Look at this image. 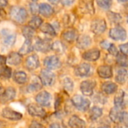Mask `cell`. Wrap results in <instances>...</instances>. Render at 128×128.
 I'll list each match as a JSON object with an SVG mask.
<instances>
[{"label": "cell", "mask_w": 128, "mask_h": 128, "mask_svg": "<svg viewBox=\"0 0 128 128\" xmlns=\"http://www.w3.org/2000/svg\"><path fill=\"white\" fill-rule=\"evenodd\" d=\"M107 17H108V19L109 20V21L111 23H112V24H119L121 21L120 15L117 14V13H114V12H108Z\"/></svg>", "instance_id": "cell-39"}, {"label": "cell", "mask_w": 128, "mask_h": 128, "mask_svg": "<svg viewBox=\"0 0 128 128\" xmlns=\"http://www.w3.org/2000/svg\"><path fill=\"white\" fill-rule=\"evenodd\" d=\"M128 78V73L127 71L124 69H120L118 71L115 80L119 84H124Z\"/></svg>", "instance_id": "cell-29"}, {"label": "cell", "mask_w": 128, "mask_h": 128, "mask_svg": "<svg viewBox=\"0 0 128 128\" xmlns=\"http://www.w3.org/2000/svg\"><path fill=\"white\" fill-rule=\"evenodd\" d=\"M42 24H43V20L40 17L33 16L29 22V26H30L33 30H36V29L40 28Z\"/></svg>", "instance_id": "cell-31"}, {"label": "cell", "mask_w": 128, "mask_h": 128, "mask_svg": "<svg viewBox=\"0 0 128 128\" xmlns=\"http://www.w3.org/2000/svg\"><path fill=\"white\" fill-rule=\"evenodd\" d=\"M127 22H128V18H127Z\"/></svg>", "instance_id": "cell-59"}, {"label": "cell", "mask_w": 128, "mask_h": 128, "mask_svg": "<svg viewBox=\"0 0 128 128\" xmlns=\"http://www.w3.org/2000/svg\"><path fill=\"white\" fill-rule=\"evenodd\" d=\"M26 67L27 70L30 71L35 70L38 69L40 66V62H39V58L38 55L36 54H32L29 56L26 59Z\"/></svg>", "instance_id": "cell-14"}, {"label": "cell", "mask_w": 128, "mask_h": 128, "mask_svg": "<svg viewBox=\"0 0 128 128\" xmlns=\"http://www.w3.org/2000/svg\"><path fill=\"white\" fill-rule=\"evenodd\" d=\"M101 89L103 93H105L106 94H112L117 90L118 86L116 85V84H114L112 82H106L102 84Z\"/></svg>", "instance_id": "cell-24"}, {"label": "cell", "mask_w": 128, "mask_h": 128, "mask_svg": "<svg viewBox=\"0 0 128 128\" xmlns=\"http://www.w3.org/2000/svg\"><path fill=\"white\" fill-rule=\"evenodd\" d=\"M69 125L71 128H85L86 124L84 120L77 115H72L69 119Z\"/></svg>", "instance_id": "cell-18"}, {"label": "cell", "mask_w": 128, "mask_h": 128, "mask_svg": "<svg viewBox=\"0 0 128 128\" xmlns=\"http://www.w3.org/2000/svg\"><path fill=\"white\" fill-rule=\"evenodd\" d=\"M120 50L123 54H125L127 56L128 55V42L120 45Z\"/></svg>", "instance_id": "cell-45"}, {"label": "cell", "mask_w": 128, "mask_h": 128, "mask_svg": "<svg viewBox=\"0 0 128 128\" xmlns=\"http://www.w3.org/2000/svg\"><path fill=\"white\" fill-rule=\"evenodd\" d=\"M48 1L49 2H50L51 4H56L60 1V0H48Z\"/></svg>", "instance_id": "cell-54"}, {"label": "cell", "mask_w": 128, "mask_h": 128, "mask_svg": "<svg viewBox=\"0 0 128 128\" xmlns=\"http://www.w3.org/2000/svg\"><path fill=\"white\" fill-rule=\"evenodd\" d=\"M115 128H128V126H126L124 125H118V126H116Z\"/></svg>", "instance_id": "cell-55"}, {"label": "cell", "mask_w": 128, "mask_h": 128, "mask_svg": "<svg viewBox=\"0 0 128 128\" xmlns=\"http://www.w3.org/2000/svg\"><path fill=\"white\" fill-rule=\"evenodd\" d=\"M112 0H96L98 6L104 10L108 9L112 6Z\"/></svg>", "instance_id": "cell-40"}, {"label": "cell", "mask_w": 128, "mask_h": 128, "mask_svg": "<svg viewBox=\"0 0 128 128\" xmlns=\"http://www.w3.org/2000/svg\"><path fill=\"white\" fill-rule=\"evenodd\" d=\"M96 87V82L94 80H86L81 83L80 89L82 93L87 96H91Z\"/></svg>", "instance_id": "cell-10"}, {"label": "cell", "mask_w": 128, "mask_h": 128, "mask_svg": "<svg viewBox=\"0 0 128 128\" xmlns=\"http://www.w3.org/2000/svg\"><path fill=\"white\" fill-rule=\"evenodd\" d=\"M78 10L81 13L84 14H94V7L93 0H82L78 5Z\"/></svg>", "instance_id": "cell-8"}, {"label": "cell", "mask_w": 128, "mask_h": 128, "mask_svg": "<svg viewBox=\"0 0 128 128\" xmlns=\"http://www.w3.org/2000/svg\"><path fill=\"white\" fill-rule=\"evenodd\" d=\"M49 128H61V126L58 123H53L50 125Z\"/></svg>", "instance_id": "cell-52"}, {"label": "cell", "mask_w": 128, "mask_h": 128, "mask_svg": "<svg viewBox=\"0 0 128 128\" xmlns=\"http://www.w3.org/2000/svg\"><path fill=\"white\" fill-rule=\"evenodd\" d=\"M14 81L20 84H24L27 82V75L23 71H16L13 75Z\"/></svg>", "instance_id": "cell-25"}, {"label": "cell", "mask_w": 128, "mask_h": 128, "mask_svg": "<svg viewBox=\"0 0 128 128\" xmlns=\"http://www.w3.org/2000/svg\"><path fill=\"white\" fill-rule=\"evenodd\" d=\"M40 81L44 86H51L55 82V75L49 70H42L40 72Z\"/></svg>", "instance_id": "cell-3"}, {"label": "cell", "mask_w": 128, "mask_h": 128, "mask_svg": "<svg viewBox=\"0 0 128 128\" xmlns=\"http://www.w3.org/2000/svg\"><path fill=\"white\" fill-rule=\"evenodd\" d=\"M124 96H125V94H124V92L122 90H120L117 93V94H116L115 96H114V102L115 107L120 108V107L122 106L123 102H124Z\"/></svg>", "instance_id": "cell-37"}, {"label": "cell", "mask_w": 128, "mask_h": 128, "mask_svg": "<svg viewBox=\"0 0 128 128\" xmlns=\"http://www.w3.org/2000/svg\"><path fill=\"white\" fill-rule=\"evenodd\" d=\"M8 0H0V8L6 7L8 5Z\"/></svg>", "instance_id": "cell-51"}, {"label": "cell", "mask_w": 128, "mask_h": 128, "mask_svg": "<svg viewBox=\"0 0 128 128\" xmlns=\"http://www.w3.org/2000/svg\"><path fill=\"white\" fill-rule=\"evenodd\" d=\"M52 43L50 39L48 38H38L35 43L34 48L42 53H46L50 50L51 48Z\"/></svg>", "instance_id": "cell-6"}, {"label": "cell", "mask_w": 128, "mask_h": 128, "mask_svg": "<svg viewBox=\"0 0 128 128\" xmlns=\"http://www.w3.org/2000/svg\"><path fill=\"white\" fill-rule=\"evenodd\" d=\"M22 33L27 40H31L35 35V30L29 26H25L22 29Z\"/></svg>", "instance_id": "cell-36"}, {"label": "cell", "mask_w": 128, "mask_h": 128, "mask_svg": "<svg viewBox=\"0 0 128 128\" xmlns=\"http://www.w3.org/2000/svg\"><path fill=\"white\" fill-rule=\"evenodd\" d=\"M74 23V18L71 14H66L63 18V24L66 26H70Z\"/></svg>", "instance_id": "cell-41"}, {"label": "cell", "mask_w": 128, "mask_h": 128, "mask_svg": "<svg viewBox=\"0 0 128 128\" xmlns=\"http://www.w3.org/2000/svg\"><path fill=\"white\" fill-rule=\"evenodd\" d=\"M62 87L66 91L70 93L74 89V82H72V80L69 78V77H66L64 78L62 80Z\"/></svg>", "instance_id": "cell-33"}, {"label": "cell", "mask_w": 128, "mask_h": 128, "mask_svg": "<svg viewBox=\"0 0 128 128\" xmlns=\"http://www.w3.org/2000/svg\"><path fill=\"white\" fill-rule=\"evenodd\" d=\"M28 113L33 117L44 118L46 115V112L41 106L35 103H31L27 106Z\"/></svg>", "instance_id": "cell-11"}, {"label": "cell", "mask_w": 128, "mask_h": 128, "mask_svg": "<svg viewBox=\"0 0 128 128\" xmlns=\"http://www.w3.org/2000/svg\"><path fill=\"white\" fill-rule=\"evenodd\" d=\"M4 91H5V89L3 88V86L1 84V83H0V96L4 93Z\"/></svg>", "instance_id": "cell-53"}, {"label": "cell", "mask_w": 128, "mask_h": 128, "mask_svg": "<svg viewBox=\"0 0 128 128\" xmlns=\"http://www.w3.org/2000/svg\"><path fill=\"white\" fill-rule=\"evenodd\" d=\"M100 45H101V47H102V48H104V49H108V47L110 46V44H109V42H107V41H102V42L100 43Z\"/></svg>", "instance_id": "cell-49"}, {"label": "cell", "mask_w": 128, "mask_h": 128, "mask_svg": "<svg viewBox=\"0 0 128 128\" xmlns=\"http://www.w3.org/2000/svg\"><path fill=\"white\" fill-rule=\"evenodd\" d=\"M32 50V45L31 40L26 39L19 50V54L22 56V55H25V54L30 53Z\"/></svg>", "instance_id": "cell-28"}, {"label": "cell", "mask_w": 128, "mask_h": 128, "mask_svg": "<svg viewBox=\"0 0 128 128\" xmlns=\"http://www.w3.org/2000/svg\"><path fill=\"white\" fill-rule=\"evenodd\" d=\"M106 23L103 19H96L92 21L90 25L91 31L96 35H100L103 33L106 30Z\"/></svg>", "instance_id": "cell-5"}, {"label": "cell", "mask_w": 128, "mask_h": 128, "mask_svg": "<svg viewBox=\"0 0 128 128\" xmlns=\"http://www.w3.org/2000/svg\"><path fill=\"white\" fill-rule=\"evenodd\" d=\"M40 30L42 32L51 36H55L56 35V30L54 28V26L52 25H50V24L45 23V24H42V26H40Z\"/></svg>", "instance_id": "cell-27"}, {"label": "cell", "mask_w": 128, "mask_h": 128, "mask_svg": "<svg viewBox=\"0 0 128 128\" xmlns=\"http://www.w3.org/2000/svg\"><path fill=\"white\" fill-rule=\"evenodd\" d=\"M60 1L63 6L69 7V6H71L75 2L76 0H60Z\"/></svg>", "instance_id": "cell-46"}, {"label": "cell", "mask_w": 128, "mask_h": 128, "mask_svg": "<svg viewBox=\"0 0 128 128\" xmlns=\"http://www.w3.org/2000/svg\"><path fill=\"white\" fill-rule=\"evenodd\" d=\"M100 56V51L98 49H91L84 52L82 55L83 59L88 61H96Z\"/></svg>", "instance_id": "cell-20"}, {"label": "cell", "mask_w": 128, "mask_h": 128, "mask_svg": "<svg viewBox=\"0 0 128 128\" xmlns=\"http://www.w3.org/2000/svg\"><path fill=\"white\" fill-rule=\"evenodd\" d=\"M97 73L99 76L102 78H108L112 76V69L108 65L100 66L97 69Z\"/></svg>", "instance_id": "cell-22"}, {"label": "cell", "mask_w": 128, "mask_h": 128, "mask_svg": "<svg viewBox=\"0 0 128 128\" xmlns=\"http://www.w3.org/2000/svg\"><path fill=\"white\" fill-rule=\"evenodd\" d=\"M2 116L8 120H19L23 117L21 113L16 112L10 108H3L2 111Z\"/></svg>", "instance_id": "cell-13"}, {"label": "cell", "mask_w": 128, "mask_h": 128, "mask_svg": "<svg viewBox=\"0 0 128 128\" xmlns=\"http://www.w3.org/2000/svg\"><path fill=\"white\" fill-rule=\"evenodd\" d=\"M31 1H32V2H37L38 0H31Z\"/></svg>", "instance_id": "cell-58"}, {"label": "cell", "mask_w": 128, "mask_h": 128, "mask_svg": "<svg viewBox=\"0 0 128 128\" xmlns=\"http://www.w3.org/2000/svg\"><path fill=\"white\" fill-rule=\"evenodd\" d=\"M116 61L118 65L120 66H128V56L122 53H118L116 56Z\"/></svg>", "instance_id": "cell-34"}, {"label": "cell", "mask_w": 128, "mask_h": 128, "mask_svg": "<svg viewBox=\"0 0 128 128\" xmlns=\"http://www.w3.org/2000/svg\"><path fill=\"white\" fill-rule=\"evenodd\" d=\"M38 12L45 18H50L54 14V8L47 3H42L38 6Z\"/></svg>", "instance_id": "cell-23"}, {"label": "cell", "mask_w": 128, "mask_h": 128, "mask_svg": "<svg viewBox=\"0 0 128 128\" xmlns=\"http://www.w3.org/2000/svg\"><path fill=\"white\" fill-rule=\"evenodd\" d=\"M42 82L41 81H39L38 78H36L35 80H33L27 87V90L30 93H33L36 91H38L39 90L42 89Z\"/></svg>", "instance_id": "cell-30"}, {"label": "cell", "mask_w": 128, "mask_h": 128, "mask_svg": "<svg viewBox=\"0 0 128 128\" xmlns=\"http://www.w3.org/2000/svg\"><path fill=\"white\" fill-rule=\"evenodd\" d=\"M30 11L32 13H37L38 12V8L36 6V4H31L30 5Z\"/></svg>", "instance_id": "cell-48"}, {"label": "cell", "mask_w": 128, "mask_h": 128, "mask_svg": "<svg viewBox=\"0 0 128 128\" xmlns=\"http://www.w3.org/2000/svg\"><path fill=\"white\" fill-rule=\"evenodd\" d=\"M2 34L3 36V42L6 46L11 47L14 44L16 40V35L14 33L10 32L7 30H2Z\"/></svg>", "instance_id": "cell-15"}, {"label": "cell", "mask_w": 128, "mask_h": 128, "mask_svg": "<svg viewBox=\"0 0 128 128\" xmlns=\"http://www.w3.org/2000/svg\"><path fill=\"white\" fill-rule=\"evenodd\" d=\"M78 37V32L75 29L66 30L62 33V38L67 42H70V43L77 40Z\"/></svg>", "instance_id": "cell-17"}, {"label": "cell", "mask_w": 128, "mask_h": 128, "mask_svg": "<svg viewBox=\"0 0 128 128\" xmlns=\"http://www.w3.org/2000/svg\"><path fill=\"white\" fill-rule=\"evenodd\" d=\"M100 128H109V127H108V126H101Z\"/></svg>", "instance_id": "cell-57"}, {"label": "cell", "mask_w": 128, "mask_h": 128, "mask_svg": "<svg viewBox=\"0 0 128 128\" xmlns=\"http://www.w3.org/2000/svg\"><path fill=\"white\" fill-rule=\"evenodd\" d=\"M10 17L15 23L22 24L28 18V13L23 7L12 6L10 8Z\"/></svg>", "instance_id": "cell-1"}, {"label": "cell", "mask_w": 128, "mask_h": 128, "mask_svg": "<svg viewBox=\"0 0 128 128\" xmlns=\"http://www.w3.org/2000/svg\"><path fill=\"white\" fill-rule=\"evenodd\" d=\"M120 122H121L123 124V125H124L126 126H128V113L127 112H122Z\"/></svg>", "instance_id": "cell-42"}, {"label": "cell", "mask_w": 128, "mask_h": 128, "mask_svg": "<svg viewBox=\"0 0 128 128\" xmlns=\"http://www.w3.org/2000/svg\"><path fill=\"white\" fill-rule=\"evenodd\" d=\"M51 48L57 54H62L66 50L65 45L60 41H56L55 42H54L51 45Z\"/></svg>", "instance_id": "cell-35"}, {"label": "cell", "mask_w": 128, "mask_h": 128, "mask_svg": "<svg viewBox=\"0 0 128 128\" xmlns=\"http://www.w3.org/2000/svg\"><path fill=\"white\" fill-rule=\"evenodd\" d=\"M90 118L93 120H95L100 118L102 114V110L98 106H94L90 111Z\"/></svg>", "instance_id": "cell-32"}, {"label": "cell", "mask_w": 128, "mask_h": 128, "mask_svg": "<svg viewBox=\"0 0 128 128\" xmlns=\"http://www.w3.org/2000/svg\"><path fill=\"white\" fill-rule=\"evenodd\" d=\"M109 36L115 41H124L126 38V30L120 26H115L110 30Z\"/></svg>", "instance_id": "cell-9"}, {"label": "cell", "mask_w": 128, "mask_h": 128, "mask_svg": "<svg viewBox=\"0 0 128 128\" xmlns=\"http://www.w3.org/2000/svg\"><path fill=\"white\" fill-rule=\"evenodd\" d=\"M11 76L12 70L6 66H1V68H0V77L4 79H8L11 78Z\"/></svg>", "instance_id": "cell-38"}, {"label": "cell", "mask_w": 128, "mask_h": 128, "mask_svg": "<svg viewBox=\"0 0 128 128\" xmlns=\"http://www.w3.org/2000/svg\"><path fill=\"white\" fill-rule=\"evenodd\" d=\"M92 71V66L88 63L84 62L81 63L77 66L75 69V73L77 76L79 77H85L90 75Z\"/></svg>", "instance_id": "cell-12"}, {"label": "cell", "mask_w": 128, "mask_h": 128, "mask_svg": "<svg viewBox=\"0 0 128 128\" xmlns=\"http://www.w3.org/2000/svg\"><path fill=\"white\" fill-rule=\"evenodd\" d=\"M22 62V56L17 52L11 53L6 58V62L12 66H18Z\"/></svg>", "instance_id": "cell-21"}, {"label": "cell", "mask_w": 128, "mask_h": 128, "mask_svg": "<svg viewBox=\"0 0 128 128\" xmlns=\"http://www.w3.org/2000/svg\"><path fill=\"white\" fill-rule=\"evenodd\" d=\"M6 18V12L2 8H0V20H2Z\"/></svg>", "instance_id": "cell-50"}, {"label": "cell", "mask_w": 128, "mask_h": 128, "mask_svg": "<svg viewBox=\"0 0 128 128\" xmlns=\"http://www.w3.org/2000/svg\"><path fill=\"white\" fill-rule=\"evenodd\" d=\"M108 52H109L112 55H117V54H118L117 48H116L115 45L113 44H110V46L108 47Z\"/></svg>", "instance_id": "cell-43"}, {"label": "cell", "mask_w": 128, "mask_h": 128, "mask_svg": "<svg viewBox=\"0 0 128 128\" xmlns=\"http://www.w3.org/2000/svg\"><path fill=\"white\" fill-rule=\"evenodd\" d=\"M118 1L120 2H127L128 0H118Z\"/></svg>", "instance_id": "cell-56"}, {"label": "cell", "mask_w": 128, "mask_h": 128, "mask_svg": "<svg viewBox=\"0 0 128 128\" xmlns=\"http://www.w3.org/2000/svg\"><path fill=\"white\" fill-rule=\"evenodd\" d=\"M36 101L38 103V105L41 106L42 107L50 106L51 102V95L48 91H41L36 96Z\"/></svg>", "instance_id": "cell-7"}, {"label": "cell", "mask_w": 128, "mask_h": 128, "mask_svg": "<svg viewBox=\"0 0 128 128\" xmlns=\"http://www.w3.org/2000/svg\"><path fill=\"white\" fill-rule=\"evenodd\" d=\"M29 128H44V126L43 124H40L39 122L36 121V120H33V121L30 124Z\"/></svg>", "instance_id": "cell-44"}, {"label": "cell", "mask_w": 128, "mask_h": 128, "mask_svg": "<svg viewBox=\"0 0 128 128\" xmlns=\"http://www.w3.org/2000/svg\"><path fill=\"white\" fill-rule=\"evenodd\" d=\"M72 102L74 106L81 112L87 111L90 106V102L88 99L78 94H76L72 96Z\"/></svg>", "instance_id": "cell-2"}, {"label": "cell", "mask_w": 128, "mask_h": 128, "mask_svg": "<svg viewBox=\"0 0 128 128\" xmlns=\"http://www.w3.org/2000/svg\"><path fill=\"white\" fill-rule=\"evenodd\" d=\"M16 96V90L12 87L8 88L5 90L4 93L1 95V102L3 103L13 100Z\"/></svg>", "instance_id": "cell-16"}, {"label": "cell", "mask_w": 128, "mask_h": 128, "mask_svg": "<svg viewBox=\"0 0 128 128\" xmlns=\"http://www.w3.org/2000/svg\"><path fill=\"white\" fill-rule=\"evenodd\" d=\"M6 58L0 54V67L6 66Z\"/></svg>", "instance_id": "cell-47"}, {"label": "cell", "mask_w": 128, "mask_h": 128, "mask_svg": "<svg viewBox=\"0 0 128 128\" xmlns=\"http://www.w3.org/2000/svg\"><path fill=\"white\" fill-rule=\"evenodd\" d=\"M121 114H122V112L120 110V108L114 107L111 109V111L109 112V117L113 122L118 123L120 120Z\"/></svg>", "instance_id": "cell-26"}, {"label": "cell", "mask_w": 128, "mask_h": 128, "mask_svg": "<svg viewBox=\"0 0 128 128\" xmlns=\"http://www.w3.org/2000/svg\"><path fill=\"white\" fill-rule=\"evenodd\" d=\"M92 43L90 37L88 35H82L77 38V46L81 49H85L88 48Z\"/></svg>", "instance_id": "cell-19"}, {"label": "cell", "mask_w": 128, "mask_h": 128, "mask_svg": "<svg viewBox=\"0 0 128 128\" xmlns=\"http://www.w3.org/2000/svg\"><path fill=\"white\" fill-rule=\"evenodd\" d=\"M44 65L47 68V70H57L61 66V61L57 56L52 55V56H47L44 60Z\"/></svg>", "instance_id": "cell-4"}]
</instances>
